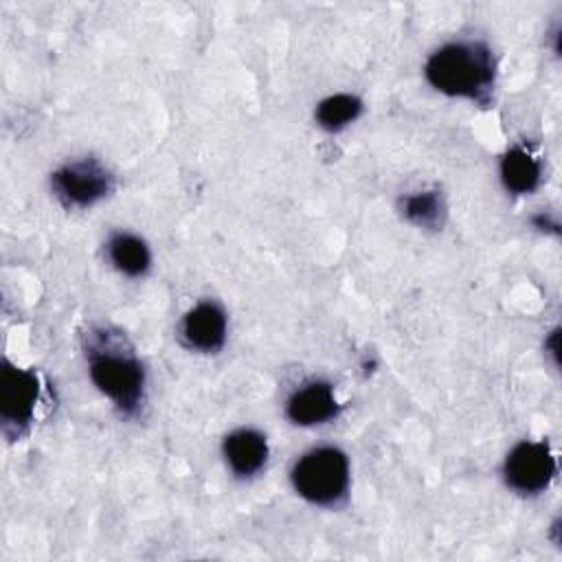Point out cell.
I'll return each mask as SVG.
<instances>
[{
	"label": "cell",
	"instance_id": "cell-2",
	"mask_svg": "<svg viewBox=\"0 0 562 562\" xmlns=\"http://www.w3.org/2000/svg\"><path fill=\"white\" fill-rule=\"evenodd\" d=\"M88 371L94 386L108 395L125 415H134L143 404L145 371L140 360L112 340L108 331H94L86 347Z\"/></svg>",
	"mask_w": 562,
	"mask_h": 562
},
{
	"label": "cell",
	"instance_id": "cell-13",
	"mask_svg": "<svg viewBox=\"0 0 562 562\" xmlns=\"http://www.w3.org/2000/svg\"><path fill=\"white\" fill-rule=\"evenodd\" d=\"M402 213L408 222L422 228H439L443 222V200L437 191H419L402 200Z\"/></svg>",
	"mask_w": 562,
	"mask_h": 562
},
{
	"label": "cell",
	"instance_id": "cell-8",
	"mask_svg": "<svg viewBox=\"0 0 562 562\" xmlns=\"http://www.w3.org/2000/svg\"><path fill=\"white\" fill-rule=\"evenodd\" d=\"M182 336L193 349H200V351L222 349L226 340L224 310L213 301L198 303L193 310L187 312L182 321Z\"/></svg>",
	"mask_w": 562,
	"mask_h": 562
},
{
	"label": "cell",
	"instance_id": "cell-6",
	"mask_svg": "<svg viewBox=\"0 0 562 562\" xmlns=\"http://www.w3.org/2000/svg\"><path fill=\"white\" fill-rule=\"evenodd\" d=\"M40 382L33 371L18 369L11 362H2L0 371V419L4 430L9 428H24L31 417L37 402Z\"/></svg>",
	"mask_w": 562,
	"mask_h": 562
},
{
	"label": "cell",
	"instance_id": "cell-7",
	"mask_svg": "<svg viewBox=\"0 0 562 562\" xmlns=\"http://www.w3.org/2000/svg\"><path fill=\"white\" fill-rule=\"evenodd\" d=\"M285 415L292 424L316 426L338 415V402L327 382H310L290 395Z\"/></svg>",
	"mask_w": 562,
	"mask_h": 562
},
{
	"label": "cell",
	"instance_id": "cell-15",
	"mask_svg": "<svg viewBox=\"0 0 562 562\" xmlns=\"http://www.w3.org/2000/svg\"><path fill=\"white\" fill-rule=\"evenodd\" d=\"M547 345H549V349H551L549 353L553 356V362L558 364V329H553V331H551V336H549V342H547Z\"/></svg>",
	"mask_w": 562,
	"mask_h": 562
},
{
	"label": "cell",
	"instance_id": "cell-9",
	"mask_svg": "<svg viewBox=\"0 0 562 562\" xmlns=\"http://www.w3.org/2000/svg\"><path fill=\"white\" fill-rule=\"evenodd\" d=\"M224 459L237 476H252L268 459L266 437L252 428H239L224 439Z\"/></svg>",
	"mask_w": 562,
	"mask_h": 562
},
{
	"label": "cell",
	"instance_id": "cell-11",
	"mask_svg": "<svg viewBox=\"0 0 562 562\" xmlns=\"http://www.w3.org/2000/svg\"><path fill=\"white\" fill-rule=\"evenodd\" d=\"M108 257L114 268L127 277H140L149 270L151 255L147 244L130 233H116L108 241Z\"/></svg>",
	"mask_w": 562,
	"mask_h": 562
},
{
	"label": "cell",
	"instance_id": "cell-4",
	"mask_svg": "<svg viewBox=\"0 0 562 562\" xmlns=\"http://www.w3.org/2000/svg\"><path fill=\"white\" fill-rule=\"evenodd\" d=\"M50 187L64 206L86 209L112 191V176L101 162L86 158L57 169L50 176Z\"/></svg>",
	"mask_w": 562,
	"mask_h": 562
},
{
	"label": "cell",
	"instance_id": "cell-1",
	"mask_svg": "<svg viewBox=\"0 0 562 562\" xmlns=\"http://www.w3.org/2000/svg\"><path fill=\"white\" fill-rule=\"evenodd\" d=\"M494 57L481 42H452L437 48L426 61L428 83L448 94L485 103L494 88Z\"/></svg>",
	"mask_w": 562,
	"mask_h": 562
},
{
	"label": "cell",
	"instance_id": "cell-10",
	"mask_svg": "<svg viewBox=\"0 0 562 562\" xmlns=\"http://www.w3.org/2000/svg\"><path fill=\"white\" fill-rule=\"evenodd\" d=\"M540 162L538 158L522 145H514L501 160V180L507 191L516 195H525L538 189L540 184Z\"/></svg>",
	"mask_w": 562,
	"mask_h": 562
},
{
	"label": "cell",
	"instance_id": "cell-3",
	"mask_svg": "<svg viewBox=\"0 0 562 562\" xmlns=\"http://www.w3.org/2000/svg\"><path fill=\"white\" fill-rule=\"evenodd\" d=\"M292 485L314 505H336L349 487L347 454L334 446L305 452L292 468Z\"/></svg>",
	"mask_w": 562,
	"mask_h": 562
},
{
	"label": "cell",
	"instance_id": "cell-12",
	"mask_svg": "<svg viewBox=\"0 0 562 562\" xmlns=\"http://www.w3.org/2000/svg\"><path fill=\"white\" fill-rule=\"evenodd\" d=\"M362 112V101L353 94H331L316 105V121L327 132H338L353 123Z\"/></svg>",
	"mask_w": 562,
	"mask_h": 562
},
{
	"label": "cell",
	"instance_id": "cell-5",
	"mask_svg": "<svg viewBox=\"0 0 562 562\" xmlns=\"http://www.w3.org/2000/svg\"><path fill=\"white\" fill-rule=\"evenodd\" d=\"M505 481L520 494H538L555 476V457L547 441H520L512 448L503 465Z\"/></svg>",
	"mask_w": 562,
	"mask_h": 562
},
{
	"label": "cell",
	"instance_id": "cell-14",
	"mask_svg": "<svg viewBox=\"0 0 562 562\" xmlns=\"http://www.w3.org/2000/svg\"><path fill=\"white\" fill-rule=\"evenodd\" d=\"M533 224L538 226V228H542V231H553V233H558V222H553L549 215H536L533 217Z\"/></svg>",
	"mask_w": 562,
	"mask_h": 562
}]
</instances>
